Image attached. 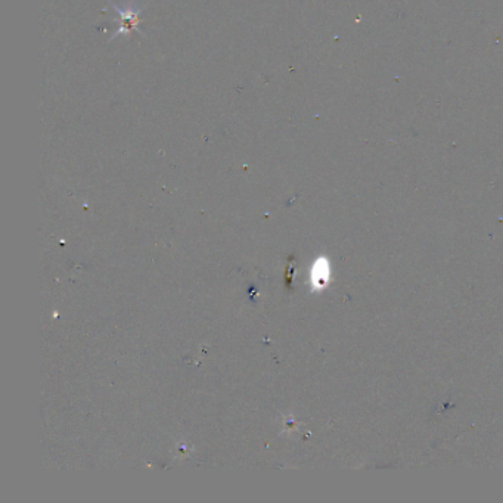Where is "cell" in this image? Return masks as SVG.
<instances>
[{
    "instance_id": "obj_1",
    "label": "cell",
    "mask_w": 503,
    "mask_h": 503,
    "mask_svg": "<svg viewBox=\"0 0 503 503\" xmlns=\"http://www.w3.org/2000/svg\"><path fill=\"white\" fill-rule=\"evenodd\" d=\"M114 8H116L117 14H118V17H120V28H118V31H117L114 36H117L118 33L132 31L133 28H137V24H139V12H140L139 9H133L130 5L127 6L126 11L118 9L116 5H114Z\"/></svg>"
},
{
    "instance_id": "obj_2",
    "label": "cell",
    "mask_w": 503,
    "mask_h": 503,
    "mask_svg": "<svg viewBox=\"0 0 503 503\" xmlns=\"http://www.w3.org/2000/svg\"><path fill=\"white\" fill-rule=\"evenodd\" d=\"M328 273L329 269L326 266V263H317L314 267H313V271H311V282L316 285V287H322L326 281H328Z\"/></svg>"
}]
</instances>
